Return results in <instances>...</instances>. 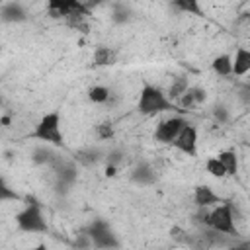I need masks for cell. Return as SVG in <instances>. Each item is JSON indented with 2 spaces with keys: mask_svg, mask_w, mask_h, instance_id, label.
Wrapping results in <instances>:
<instances>
[{
  "mask_svg": "<svg viewBox=\"0 0 250 250\" xmlns=\"http://www.w3.org/2000/svg\"><path fill=\"white\" fill-rule=\"evenodd\" d=\"M137 109L141 115L145 117H154L160 113H168V111H178V113H186L176 102H172L168 98V94H164L158 86L145 82L141 92H139V102H137Z\"/></svg>",
  "mask_w": 250,
  "mask_h": 250,
  "instance_id": "1",
  "label": "cell"
},
{
  "mask_svg": "<svg viewBox=\"0 0 250 250\" xmlns=\"http://www.w3.org/2000/svg\"><path fill=\"white\" fill-rule=\"evenodd\" d=\"M16 225L23 232H47V221L41 209V203L35 197L25 199V207L16 215Z\"/></svg>",
  "mask_w": 250,
  "mask_h": 250,
  "instance_id": "2",
  "label": "cell"
},
{
  "mask_svg": "<svg viewBox=\"0 0 250 250\" xmlns=\"http://www.w3.org/2000/svg\"><path fill=\"white\" fill-rule=\"evenodd\" d=\"M31 137L37 139V141H41V143H47V145H53V146L61 148L64 145L62 131H61V113L59 111L45 113L39 119V123L35 125Z\"/></svg>",
  "mask_w": 250,
  "mask_h": 250,
  "instance_id": "3",
  "label": "cell"
},
{
  "mask_svg": "<svg viewBox=\"0 0 250 250\" xmlns=\"http://www.w3.org/2000/svg\"><path fill=\"white\" fill-rule=\"evenodd\" d=\"M209 227L213 230L225 232L229 236H238V229H236V223H234V209H232V203L229 199H225L223 203L215 205L209 211Z\"/></svg>",
  "mask_w": 250,
  "mask_h": 250,
  "instance_id": "4",
  "label": "cell"
},
{
  "mask_svg": "<svg viewBox=\"0 0 250 250\" xmlns=\"http://www.w3.org/2000/svg\"><path fill=\"white\" fill-rule=\"evenodd\" d=\"M84 232L90 234V238H92V242H94L96 248H119L121 246L117 234L113 232V229L109 227V223L104 221V219H94L84 229Z\"/></svg>",
  "mask_w": 250,
  "mask_h": 250,
  "instance_id": "5",
  "label": "cell"
},
{
  "mask_svg": "<svg viewBox=\"0 0 250 250\" xmlns=\"http://www.w3.org/2000/svg\"><path fill=\"white\" fill-rule=\"evenodd\" d=\"M186 123H188V119L184 115H170V117L162 119L156 125L154 141L156 143H162V145H172L176 141V137L180 135V131L184 129Z\"/></svg>",
  "mask_w": 250,
  "mask_h": 250,
  "instance_id": "6",
  "label": "cell"
},
{
  "mask_svg": "<svg viewBox=\"0 0 250 250\" xmlns=\"http://www.w3.org/2000/svg\"><path fill=\"white\" fill-rule=\"evenodd\" d=\"M197 141H199L197 127L188 121L184 125V129L180 131V135L176 137V141L172 143V146L176 150H180L182 154H186V156H195L197 154Z\"/></svg>",
  "mask_w": 250,
  "mask_h": 250,
  "instance_id": "7",
  "label": "cell"
},
{
  "mask_svg": "<svg viewBox=\"0 0 250 250\" xmlns=\"http://www.w3.org/2000/svg\"><path fill=\"white\" fill-rule=\"evenodd\" d=\"M129 178H131V182H135V184H139V186H152V184L156 182V170L152 168L150 162L141 160V162H137V164L133 166Z\"/></svg>",
  "mask_w": 250,
  "mask_h": 250,
  "instance_id": "8",
  "label": "cell"
},
{
  "mask_svg": "<svg viewBox=\"0 0 250 250\" xmlns=\"http://www.w3.org/2000/svg\"><path fill=\"white\" fill-rule=\"evenodd\" d=\"M225 197H221L217 191H213V188L201 184L193 188V203L195 207H215L219 203H223Z\"/></svg>",
  "mask_w": 250,
  "mask_h": 250,
  "instance_id": "9",
  "label": "cell"
},
{
  "mask_svg": "<svg viewBox=\"0 0 250 250\" xmlns=\"http://www.w3.org/2000/svg\"><path fill=\"white\" fill-rule=\"evenodd\" d=\"M0 20L4 23H21L27 20V10L23 8L21 2L18 0H12V2H6L0 10Z\"/></svg>",
  "mask_w": 250,
  "mask_h": 250,
  "instance_id": "10",
  "label": "cell"
},
{
  "mask_svg": "<svg viewBox=\"0 0 250 250\" xmlns=\"http://www.w3.org/2000/svg\"><path fill=\"white\" fill-rule=\"evenodd\" d=\"M250 72V49L238 47L232 57V76H244Z\"/></svg>",
  "mask_w": 250,
  "mask_h": 250,
  "instance_id": "11",
  "label": "cell"
},
{
  "mask_svg": "<svg viewBox=\"0 0 250 250\" xmlns=\"http://www.w3.org/2000/svg\"><path fill=\"white\" fill-rule=\"evenodd\" d=\"M117 59V53L115 49L107 47V45H98L94 49V55H92V62L94 66H111Z\"/></svg>",
  "mask_w": 250,
  "mask_h": 250,
  "instance_id": "12",
  "label": "cell"
},
{
  "mask_svg": "<svg viewBox=\"0 0 250 250\" xmlns=\"http://www.w3.org/2000/svg\"><path fill=\"white\" fill-rule=\"evenodd\" d=\"M59 156H57V152L53 150V145H47V143H43L41 146H35L33 148V154H31V160L35 162V164H49V166H53V162L57 160Z\"/></svg>",
  "mask_w": 250,
  "mask_h": 250,
  "instance_id": "13",
  "label": "cell"
},
{
  "mask_svg": "<svg viewBox=\"0 0 250 250\" xmlns=\"http://www.w3.org/2000/svg\"><path fill=\"white\" fill-rule=\"evenodd\" d=\"M172 8H176L182 14H191L197 18L205 16V12L201 8V0H172Z\"/></svg>",
  "mask_w": 250,
  "mask_h": 250,
  "instance_id": "14",
  "label": "cell"
},
{
  "mask_svg": "<svg viewBox=\"0 0 250 250\" xmlns=\"http://www.w3.org/2000/svg\"><path fill=\"white\" fill-rule=\"evenodd\" d=\"M211 68L217 76H232V57L227 53L217 55L211 62Z\"/></svg>",
  "mask_w": 250,
  "mask_h": 250,
  "instance_id": "15",
  "label": "cell"
},
{
  "mask_svg": "<svg viewBox=\"0 0 250 250\" xmlns=\"http://www.w3.org/2000/svg\"><path fill=\"white\" fill-rule=\"evenodd\" d=\"M217 156H219V160L225 164V168H227V176H236V174H238V154H236L234 148L221 150Z\"/></svg>",
  "mask_w": 250,
  "mask_h": 250,
  "instance_id": "16",
  "label": "cell"
},
{
  "mask_svg": "<svg viewBox=\"0 0 250 250\" xmlns=\"http://www.w3.org/2000/svg\"><path fill=\"white\" fill-rule=\"evenodd\" d=\"M102 158H104V156H102V152H100L98 148H82V150H78V152L74 154V160H76L78 164H82V166H94V164H98Z\"/></svg>",
  "mask_w": 250,
  "mask_h": 250,
  "instance_id": "17",
  "label": "cell"
},
{
  "mask_svg": "<svg viewBox=\"0 0 250 250\" xmlns=\"http://www.w3.org/2000/svg\"><path fill=\"white\" fill-rule=\"evenodd\" d=\"M113 92L107 88V86H102V84H96L88 90V100L92 104H107L111 100Z\"/></svg>",
  "mask_w": 250,
  "mask_h": 250,
  "instance_id": "18",
  "label": "cell"
},
{
  "mask_svg": "<svg viewBox=\"0 0 250 250\" xmlns=\"http://www.w3.org/2000/svg\"><path fill=\"white\" fill-rule=\"evenodd\" d=\"M188 88H189L188 78L180 76V78H176V80L170 84V88H168V98H170L172 102H178V100L188 92Z\"/></svg>",
  "mask_w": 250,
  "mask_h": 250,
  "instance_id": "19",
  "label": "cell"
},
{
  "mask_svg": "<svg viewBox=\"0 0 250 250\" xmlns=\"http://www.w3.org/2000/svg\"><path fill=\"white\" fill-rule=\"evenodd\" d=\"M205 170H207L213 178H225V176H227V168H225V164L219 160V156L209 158V160L205 162Z\"/></svg>",
  "mask_w": 250,
  "mask_h": 250,
  "instance_id": "20",
  "label": "cell"
},
{
  "mask_svg": "<svg viewBox=\"0 0 250 250\" xmlns=\"http://www.w3.org/2000/svg\"><path fill=\"white\" fill-rule=\"evenodd\" d=\"M131 10L127 8V6H123V4H117L115 8H113V12H111V21L113 23H127V21H131Z\"/></svg>",
  "mask_w": 250,
  "mask_h": 250,
  "instance_id": "21",
  "label": "cell"
},
{
  "mask_svg": "<svg viewBox=\"0 0 250 250\" xmlns=\"http://www.w3.org/2000/svg\"><path fill=\"white\" fill-rule=\"evenodd\" d=\"M96 137L100 141H107L113 137V123L111 121H102L100 125H96Z\"/></svg>",
  "mask_w": 250,
  "mask_h": 250,
  "instance_id": "22",
  "label": "cell"
},
{
  "mask_svg": "<svg viewBox=\"0 0 250 250\" xmlns=\"http://www.w3.org/2000/svg\"><path fill=\"white\" fill-rule=\"evenodd\" d=\"M0 199L2 201H16V199H20V195L10 189V186L6 184V180L0 182Z\"/></svg>",
  "mask_w": 250,
  "mask_h": 250,
  "instance_id": "23",
  "label": "cell"
},
{
  "mask_svg": "<svg viewBox=\"0 0 250 250\" xmlns=\"http://www.w3.org/2000/svg\"><path fill=\"white\" fill-rule=\"evenodd\" d=\"M105 162H107V164H113V166H119V164L123 162V150H119V148L109 150V152L105 154Z\"/></svg>",
  "mask_w": 250,
  "mask_h": 250,
  "instance_id": "24",
  "label": "cell"
},
{
  "mask_svg": "<svg viewBox=\"0 0 250 250\" xmlns=\"http://www.w3.org/2000/svg\"><path fill=\"white\" fill-rule=\"evenodd\" d=\"M72 246H78V248H90V246H94V242H92V238H90L88 232H82V234L76 236V240L72 242Z\"/></svg>",
  "mask_w": 250,
  "mask_h": 250,
  "instance_id": "25",
  "label": "cell"
},
{
  "mask_svg": "<svg viewBox=\"0 0 250 250\" xmlns=\"http://www.w3.org/2000/svg\"><path fill=\"white\" fill-rule=\"evenodd\" d=\"M213 117H215L219 123H227V121H229V109H227L225 105H217V107L213 109Z\"/></svg>",
  "mask_w": 250,
  "mask_h": 250,
  "instance_id": "26",
  "label": "cell"
},
{
  "mask_svg": "<svg viewBox=\"0 0 250 250\" xmlns=\"http://www.w3.org/2000/svg\"><path fill=\"white\" fill-rule=\"evenodd\" d=\"M191 92H193V98H195V104H197V105L203 104V102L207 100V92H205L203 88H199V86H191Z\"/></svg>",
  "mask_w": 250,
  "mask_h": 250,
  "instance_id": "27",
  "label": "cell"
},
{
  "mask_svg": "<svg viewBox=\"0 0 250 250\" xmlns=\"http://www.w3.org/2000/svg\"><path fill=\"white\" fill-rule=\"evenodd\" d=\"M238 98L244 105H250V84H244L240 90H238Z\"/></svg>",
  "mask_w": 250,
  "mask_h": 250,
  "instance_id": "28",
  "label": "cell"
},
{
  "mask_svg": "<svg viewBox=\"0 0 250 250\" xmlns=\"http://www.w3.org/2000/svg\"><path fill=\"white\" fill-rule=\"evenodd\" d=\"M82 2H84V6H86V8L90 10V12H92L94 8H98L100 4H104L105 0H82Z\"/></svg>",
  "mask_w": 250,
  "mask_h": 250,
  "instance_id": "29",
  "label": "cell"
},
{
  "mask_svg": "<svg viewBox=\"0 0 250 250\" xmlns=\"http://www.w3.org/2000/svg\"><path fill=\"white\" fill-rule=\"evenodd\" d=\"M117 168H119V166H113V164H107V166H105V176H107V178H113V176L117 174Z\"/></svg>",
  "mask_w": 250,
  "mask_h": 250,
  "instance_id": "30",
  "label": "cell"
},
{
  "mask_svg": "<svg viewBox=\"0 0 250 250\" xmlns=\"http://www.w3.org/2000/svg\"><path fill=\"white\" fill-rule=\"evenodd\" d=\"M238 20H240V21H242V23H246V25H248V27H250V10H246V12H242V14H240V18H238Z\"/></svg>",
  "mask_w": 250,
  "mask_h": 250,
  "instance_id": "31",
  "label": "cell"
},
{
  "mask_svg": "<svg viewBox=\"0 0 250 250\" xmlns=\"http://www.w3.org/2000/svg\"><path fill=\"white\" fill-rule=\"evenodd\" d=\"M2 125H4V127L10 125V115H2Z\"/></svg>",
  "mask_w": 250,
  "mask_h": 250,
  "instance_id": "32",
  "label": "cell"
}]
</instances>
